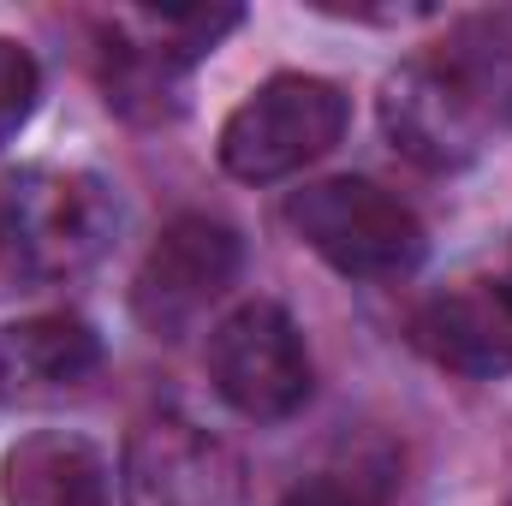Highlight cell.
Instances as JSON below:
<instances>
[{"instance_id": "cell-8", "label": "cell", "mask_w": 512, "mask_h": 506, "mask_svg": "<svg viewBox=\"0 0 512 506\" xmlns=\"http://www.w3.org/2000/svg\"><path fill=\"white\" fill-rule=\"evenodd\" d=\"M411 334L441 370L477 381L512 376V280H459L435 292Z\"/></svg>"}, {"instance_id": "cell-2", "label": "cell", "mask_w": 512, "mask_h": 506, "mask_svg": "<svg viewBox=\"0 0 512 506\" xmlns=\"http://www.w3.org/2000/svg\"><path fill=\"white\" fill-rule=\"evenodd\" d=\"M286 227L346 280H405L429 251L417 209L376 179H316L292 191Z\"/></svg>"}, {"instance_id": "cell-10", "label": "cell", "mask_w": 512, "mask_h": 506, "mask_svg": "<svg viewBox=\"0 0 512 506\" xmlns=\"http://www.w3.org/2000/svg\"><path fill=\"white\" fill-rule=\"evenodd\" d=\"M96 364H102V340L72 310H42V316L0 328V393L6 399L66 393L96 376Z\"/></svg>"}, {"instance_id": "cell-6", "label": "cell", "mask_w": 512, "mask_h": 506, "mask_svg": "<svg viewBox=\"0 0 512 506\" xmlns=\"http://www.w3.org/2000/svg\"><path fill=\"white\" fill-rule=\"evenodd\" d=\"M245 245L227 221L215 215H179L173 227H161V239L149 245L137 280H131V310L155 340H179L191 334L239 280Z\"/></svg>"}, {"instance_id": "cell-9", "label": "cell", "mask_w": 512, "mask_h": 506, "mask_svg": "<svg viewBox=\"0 0 512 506\" xmlns=\"http://www.w3.org/2000/svg\"><path fill=\"white\" fill-rule=\"evenodd\" d=\"M114 471L96 441L72 429H36L0 459V501L6 506H108Z\"/></svg>"}, {"instance_id": "cell-5", "label": "cell", "mask_w": 512, "mask_h": 506, "mask_svg": "<svg viewBox=\"0 0 512 506\" xmlns=\"http://www.w3.org/2000/svg\"><path fill=\"white\" fill-rule=\"evenodd\" d=\"M209 381L215 393L251 417V423H280L292 411H304L310 399V352H304V334L298 322L268 304L251 298L239 310H227L209 334Z\"/></svg>"}, {"instance_id": "cell-11", "label": "cell", "mask_w": 512, "mask_h": 506, "mask_svg": "<svg viewBox=\"0 0 512 506\" xmlns=\"http://www.w3.org/2000/svg\"><path fill=\"white\" fill-rule=\"evenodd\" d=\"M42 102V66L18 36H0V143H12L18 131L30 126Z\"/></svg>"}, {"instance_id": "cell-1", "label": "cell", "mask_w": 512, "mask_h": 506, "mask_svg": "<svg viewBox=\"0 0 512 506\" xmlns=\"http://www.w3.org/2000/svg\"><path fill=\"white\" fill-rule=\"evenodd\" d=\"M512 120V24L477 18L447 48L399 66L382 84L387 143L423 173H459Z\"/></svg>"}, {"instance_id": "cell-3", "label": "cell", "mask_w": 512, "mask_h": 506, "mask_svg": "<svg viewBox=\"0 0 512 506\" xmlns=\"http://www.w3.org/2000/svg\"><path fill=\"white\" fill-rule=\"evenodd\" d=\"M346 120H352V102L340 84L310 72H280L227 114L215 155L239 185H274L322 161L346 137Z\"/></svg>"}, {"instance_id": "cell-7", "label": "cell", "mask_w": 512, "mask_h": 506, "mask_svg": "<svg viewBox=\"0 0 512 506\" xmlns=\"http://www.w3.org/2000/svg\"><path fill=\"white\" fill-rule=\"evenodd\" d=\"M120 506H251V477L233 441L191 417L137 423L120 459Z\"/></svg>"}, {"instance_id": "cell-4", "label": "cell", "mask_w": 512, "mask_h": 506, "mask_svg": "<svg viewBox=\"0 0 512 506\" xmlns=\"http://www.w3.org/2000/svg\"><path fill=\"white\" fill-rule=\"evenodd\" d=\"M114 191L96 173H24L0 191V262L18 274H78L114 239Z\"/></svg>"}, {"instance_id": "cell-12", "label": "cell", "mask_w": 512, "mask_h": 506, "mask_svg": "<svg viewBox=\"0 0 512 506\" xmlns=\"http://www.w3.org/2000/svg\"><path fill=\"white\" fill-rule=\"evenodd\" d=\"M280 506H370L358 489H346V483H334V477H316V483H298L292 495Z\"/></svg>"}]
</instances>
